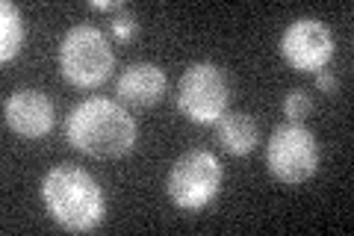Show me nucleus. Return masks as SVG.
Returning <instances> with one entry per match:
<instances>
[{"instance_id": "obj_1", "label": "nucleus", "mask_w": 354, "mask_h": 236, "mask_svg": "<svg viewBox=\"0 0 354 236\" xmlns=\"http://www.w3.org/2000/svg\"><path fill=\"white\" fill-rule=\"evenodd\" d=\"M65 139L74 151L95 160H118L136 145L130 109L109 98H86L65 118Z\"/></svg>"}, {"instance_id": "obj_2", "label": "nucleus", "mask_w": 354, "mask_h": 236, "mask_svg": "<svg viewBox=\"0 0 354 236\" xmlns=\"http://www.w3.org/2000/svg\"><path fill=\"white\" fill-rule=\"evenodd\" d=\"M41 201L50 219L68 233H88L106 216L101 183L80 165L59 163L41 177Z\"/></svg>"}, {"instance_id": "obj_3", "label": "nucleus", "mask_w": 354, "mask_h": 236, "mask_svg": "<svg viewBox=\"0 0 354 236\" xmlns=\"http://www.w3.org/2000/svg\"><path fill=\"white\" fill-rule=\"evenodd\" d=\"M59 74L77 89H95L106 83L115 69V53L106 33L95 24H77L62 36L57 51Z\"/></svg>"}, {"instance_id": "obj_4", "label": "nucleus", "mask_w": 354, "mask_h": 236, "mask_svg": "<svg viewBox=\"0 0 354 236\" xmlns=\"http://www.w3.org/2000/svg\"><path fill=\"white\" fill-rule=\"evenodd\" d=\"M221 181H225V172H221L218 156L213 151L192 148L174 160L169 181H165V192L177 210L198 212L216 201Z\"/></svg>"}, {"instance_id": "obj_5", "label": "nucleus", "mask_w": 354, "mask_h": 236, "mask_svg": "<svg viewBox=\"0 0 354 236\" xmlns=\"http://www.w3.org/2000/svg\"><path fill=\"white\" fill-rule=\"evenodd\" d=\"M227 77L216 62H192L177 80V112L192 125H216L227 112Z\"/></svg>"}, {"instance_id": "obj_6", "label": "nucleus", "mask_w": 354, "mask_h": 236, "mask_svg": "<svg viewBox=\"0 0 354 236\" xmlns=\"http://www.w3.org/2000/svg\"><path fill=\"white\" fill-rule=\"evenodd\" d=\"M266 165L281 183L298 186L310 181L319 172V142L313 130H307L301 121H286L274 127L266 145Z\"/></svg>"}, {"instance_id": "obj_7", "label": "nucleus", "mask_w": 354, "mask_h": 236, "mask_svg": "<svg viewBox=\"0 0 354 236\" xmlns=\"http://www.w3.org/2000/svg\"><path fill=\"white\" fill-rule=\"evenodd\" d=\"M281 56L295 71H325L334 56V36L325 21L295 18L281 36Z\"/></svg>"}, {"instance_id": "obj_8", "label": "nucleus", "mask_w": 354, "mask_h": 236, "mask_svg": "<svg viewBox=\"0 0 354 236\" xmlns=\"http://www.w3.org/2000/svg\"><path fill=\"white\" fill-rule=\"evenodd\" d=\"M6 125L21 139H44L57 125L53 100L41 89H15L3 104Z\"/></svg>"}, {"instance_id": "obj_9", "label": "nucleus", "mask_w": 354, "mask_h": 236, "mask_svg": "<svg viewBox=\"0 0 354 236\" xmlns=\"http://www.w3.org/2000/svg\"><path fill=\"white\" fill-rule=\"evenodd\" d=\"M169 86V77L153 62H133L115 80V95L130 107H153L160 104Z\"/></svg>"}, {"instance_id": "obj_10", "label": "nucleus", "mask_w": 354, "mask_h": 236, "mask_svg": "<svg viewBox=\"0 0 354 236\" xmlns=\"http://www.w3.org/2000/svg\"><path fill=\"white\" fill-rule=\"evenodd\" d=\"M216 136L221 142V148L234 156H245L257 148L260 142V127L254 116L248 112H225L218 121H216Z\"/></svg>"}, {"instance_id": "obj_11", "label": "nucleus", "mask_w": 354, "mask_h": 236, "mask_svg": "<svg viewBox=\"0 0 354 236\" xmlns=\"http://www.w3.org/2000/svg\"><path fill=\"white\" fill-rule=\"evenodd\" d=\"M21 44H24V24H21V9L12 0L0 3V60L12 62Z\"/></svg>"}, {"instance_id": "obj_12", "label": "nucleus", "mask_w": 354, "mask_h": 236, "mask_svg": "<svg viewBox=\"0 0 354 236\" xmlns=\"http://www.w3.org/2000/svg\"><path fill=\"white\" fill-rule=\"evenodd\" d=\"M136 30H139L136 15H133L127 6H121L118 12L109 18V33H113L115 42H130V39H136Z\"/></svg>"}, {"instance_id": "obj_13", "label": "nucleus", "mask_w": 354, "mask_h": 236, "mask_svg": "<svg viewBox=\"0 0 354 236\" xmlns=\"http://www.w3.org/2000/svg\"><path fill=\"white\" fill-rule=\"evenodd\" d=\"M310 109H313V100H310V95L304 92V89H292V92H286L283 112H286V118L290 121H301Z\"/></svg>"}, {"instance_id": "obj_14", "label": "nucleus", "mask_w": 354, "mask_h": 236, "mask_svg": "<svg viewBox=\"0 0 354 236\" xmlns=\"http://www.w3.org/2000/svg\"><path fill=\"white\" fill-rule=\"evenodd\" d=\"M316 89L325 95H334L337 92V77L330 71H316Z\"/></svg>"}, {"instance_id": "obj_15", "label": "nucleus", "mask_w": 354, "mask_h": 236, "mask_svg": "<svg viewBox=\"0 0 354 236\" xmlns=\"http://www.w3.org/2000/svg\"><path fill=\"white\" fill-rule=\"evenodd\" d=\"M88 6H92V9H101V12H118V9L124 6V3H118V0H92Z\"/></svg>"}]
</instances>
